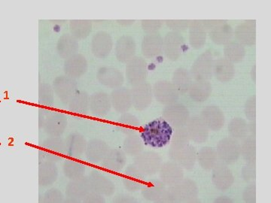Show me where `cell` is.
<instances>
[{
	"label": "cell",
	"instance_id": "cell-1",
	"mask_svg": "<svg viewBox=\"0 0 271 203\" xmlns=\"http://www.w3.org/2000/svg\"><path fill=\"white\" fill-rule=\"evenodd\" d=\"M188 140L186 129L180 128L175 134L170 151L172 159L185 169L192 168L197 159L195 149L189 144Z\"/></svg>",
	"mask_w": 271,
	"mask_h": 203
},
{
	"label": "cell",
	"instance_id": "cell-2",
	"mask_svg": "<svg viewBox=\"0 0 271 203\" xmlns=\"http://www.w3.org/2000/svg\"><path fill=\"white\" fill-rule=\"evenodd\" d=\"M173 134V127L167 120L157 119L149 122L143 127L141 138L146 145L161 148L170 142Z\"/></svg>",
	"mask_w": 271,
	"mask_h": 203
},
{
	"label": "cell",
	"instance_id": "cell-3",
	"mask_svg": "<svg viewBox=\"0 0 271 203\" xmlns=\"http://www.w3.org/2000/svg\"><path fill=\"white\" fill-rule=\"evenodd\" d=\"M213 57L210 51L200 54L191 66V77L195 81H208L212 76Z\"/></svg>",
	"mask_w": 271,
	"mask_h": 203
},
{
	"label": "cell",
	"instance_id": "cell-4",
	"mask_svg": "<svg viewBox=\"0 0 271 203\" xmlns=\"http://www.w3.org/2000/svg\"><path fill=\"white\" fill-rule=\"evenodd\" d=\"M184 38L179 33L170 32L163 39V51L167 58L176 61L185 51Z\"/></svg>",
	"mask_w": 271,
	"mask_h": 203
},
{
	"label": "cell",
	"instance_id": "cell-5",
	"mask_svg": "<svg viewBox=\"0 0 271 203\" xmlns=\"http://www.w3.org/2000/svg\"><path fill=\"white\" fill-rule=\"evenodd\" d=\"M163 116L171 126L180 129L188 123L190 112L185 105L173 103L164 108Z\"/></svg>",
	"mask_w": 271,
	"mask_h": 203
},
{
	"label": "cell",
	"instance_id": "cell-6",
	"mask_svg": "<svg viewBox=\"0 0 271 203\" xmlns=\"http://www.w3.org/2000/svg\"><path fill=\"white\" fill-rule=\"evenodd\" d=\"M216 153L223 163L232 164L240 156V146L233 138H224L218 142Z\"/></svg>",
	"mask_w": 271,
	"mask_h": 203
},
{
	"label": "cell",
	"instance_id": "cell-7",
	"mask_svg": "<svg viewBox=\"0 0 271 203\" xmlns=\"http://www.w3.org/2000/svg\"><path fill=\"white\" fill-rule=\"evenodd\" d=\"M152 93L157 101L164 105H171L179 99V93L177 89L173 83L167 81H157Z\"/></svg>",
	"mask_w": 271,
	"mask_h": 203
},
{
	"label": "cell",
	"instance_id": "cell-8",
	"mask_svg": "<svg viewBox=\"0 0 271 203\" xmlns=\"http://www.w3.org/2000/svg\"><path fill=\"white\" fill-rule=\"evenodd\" d=\"M200 118L208 129L218 131L224 124V114L218 106H207L201 111Z\"/></svg>",
	"mask_w": 271,
	"mask_h": 203
},
{
	"label": "cell",
	"instance_id": "cell-9",
	"mask_svg": "<svg viewBox=\"0 0 271 203\" xmlns=\"http://www.w3.org/2000/svg\"><path fill=\"white\" fill-rule=\"evenodd\" d=\"M188 138L197 144H203L209 137V131L201 118L194 116L187 123Z\"/></svg>",
	"mask_w": 271,
	"mask_h": 203
},
{
	"label": "cell",
	"instance_id": "cell-10",
	"mask_svg": "<svg viewBox=\"0 0 271 203\" xmlns=\"http://www.w3.org/2000/svg\"><path fill=\"white\" fill-rule=\"evenodd\" d=\"M234 31L226 21H221L218 25L209 30V37L212 42L218 45H226L232 42Z\"/></svg>",
	"mask_w": 271,
	"mask_h": 203
},
{
	"label": "cell",
	"instance_id": "cell-11",
	"mask_svg": "<svg viewBox=\"0 0 271 203\" xmlns=\"http://www.w3.org/2000/svg\"><path fill=\"white\" fill-rule=\"evenodd\" d=\"M234 33L238 42L241 45L252 46L256 42L255 21H247L239 24Z\"/></svg>",
	"mask_w": 271,
	"mask_h": 203
},
{
	"label": "cell",
	"instance_id": "cell-12",
	"mask_svg": "<svg viewBox=\"0 0 271 203\" xmlns=\"http://www.w3.org/2000/svg\"><path fill=\"white\" fill-rule=\"evenodd\" d=\"M212 169V180L217 188L224 190L233 184V174L227 165L224 163H217Z\"/></svg>",
	"mask_w": 271,
	"mask_h": 203
},
{
	"label": "cell",
	"instance_id": "cell-13",
	"mask_svg": "<svg viewBox=\"0 0 271 203\" xmlns=\"http://www.w3.org/2000/svg\"><path fill=\"white\" fill-rule=\"evenodd\" d=\"M234 75V66L225 58H219L214 61L212 75L220 82L226 83L231 81Z\"/></svg>",
	"mask_w": 271,
	"mask_h": 203
},
{
	"label": "cell",
	"instance_id": "cell-14",
	"mask_svg": "<svg viewBox=\"0 0 271 203\" xmlns=\"http://www.w3.org/2000/svg\"><path fill=\"white\" fill-rule=\"evenodd\" d=\"M188 27L190 45L194 49H201L206 42V30L201 21H191Z\"/></svg>",
	"mask_w": 271,
	"mask_h": 203
},
{
	"label": "cell",
	"instance_id": "cell-15",
	"mask_svg": "<svg viewBox=\"0 0 271 203\" xmlns=\"http://www.w3.org/2000/svg\"><path fill=\"white\" fill-rule=\"evenodd\" d=\"M160 175L163 181L167 184H176L179 183L183 177L182 168L176 162H165L161 167Z\"/></svg>",
	"mask_w": 271,
	"mask_h": 203
},
{
	"label": "cell",
	"instance_id": "cell-16",
	"mask_svg": "<svg viewBox=\"0 0 271 203\" xmlns=\"http://www.w3.org/2000/svg\"><path fill=\"white\" fill-rule=\"evenodd\" d=\"M163 51V38L158 33L148 34L143 39V53L148 58H153Z\"/></svg>",
	"mask_w": 271,
	"mask_h": 203
},
{
	"label": "cell",
	"instance_id": "cell-17",
	"mask_svg": "<svg viewBox=\"0 0 271 203\" xmlns=\"http://www.w3.org/2000/svg\"><path fill=\"white\" fill-rule=\"evenodd\" d=\"M212 91V87L209 81H196L192 83L188 94L194 102H203L207 100Z\"/></svg>",
	"mask_w": 271,
	"mask_h": 203
},
{
	"label": "cell",
	"instance_id": "cell-18",
	"mask_svg": "<svg viewBox=\"0 0 271 203\" xmlns=\"http://www.w3.org/2000/svg\"><path fill=\"white\" fill-rule=\"evenodd\" d=\"M152 89L149 84H142L134 90L133 99L138 109H145L152 103Z\"/></svg>",
	"mask_w": 271,
	"mask_h": 203
},
{
	"label": "cell",
	"instance_id": "cell-19",
	"mask_svg": "<svg viewBox=\"0 0 271 203\" xmlns=\"http://www.w3.org/2000/svg\"><path fill=\"white\" fill-rule=\"evenodd\" d=\"M192 79L190 71L185 68H179L173 73V84L179 93H185L192 84Z\"/></svg>",
	"mask_w": 271,
	"mask_h": 203
},
{
	"label": "cell",
	"instance_id": "cell-20",
	"mask_svg": "<svg viewBox=\"0 0 271 203\" xmlns=\"http://www.w3.org/2000/svg\"><path fill=\"white\" fill-rule=\"evenodd\" d=\"M136 45L133 39L128 36H123L117 42L116 52L119 60L122 62L129 60L135 54Z\"/></svg>",
	"mask_w": 271,
	"mask_h": 203
},
{
	"label": "cell",
	"instance_id": "cell-21",
	"mask_svg": "<svg viewBox=\"0 0 271 203\" xmlns=\"http://www.w3.org/2000/svg\"><path fill=\"white\" fill-rule=\"evenodd\" d=\"M128 76L129 80L133 83H141L146 79L147 67L144 60L137 58L131 62L128 66Z\"/></svg>",
	"mask_w": 271,
	"mask_h": 203
},
{
	"label": "cell",
	"instance_id": "cell-22",
	"mask_svg": "<svg viewBox=\"0 0 271 203\" xmlns=\"http://www.w3.org/2000/svg\"><path fill=\"white\" fill-rule=\"evenodd\" d=\"M224 54L226 60L233 64L240 63L245 58V47L238 42H231L224 47Z\"/></svg>",
	"mask_w": 271,
	"mask_h": 203
},
{
	"label": "cell",
	"instance_id": "cell-23",
	"mask_svg": "<svg viewBox=\"0 0 271 203\" xmlns=\"http://www.w3.org/2000/svg\"><path fill=\"white\" fill-rule=\"evenodd\" d=\"M197 159L202 168L206 170L212 169L218 163L216 150L211 147H204L198 152Z\"/></svg>",
	"mask_w": 271,
	"mask_h": 203
},
{
	"label": "cell",
	"instance_id": "cell-24",
	"mask_svg": "<svg viewBox=\"0 0 271 203\" xmlns=\"http://www.w3.org/2000/svg\"><path fill=\"white\" fill-rule=\"evenodd\" d=\"M248 132V124L244 119L235 117L228 125V133L233 139L245 138Z\"/></svg>",
	"mask_w": 271,
	"mask_h": 203
},
{
	"label": "cell",
	"instance_id": "cell-25",
	"mask_svg": "<svg viewBox=\"0 0 271 203\" xmlns=\"http://www.w3.org/2000/svg\"><path fill=\"white\" fill-rule=\"evenodd\" d=\"M197 193L195 184L191 180L179 182V184L173 189V195L176 199L187 200L192 198Z\"/></svg>",
	"mask_w": 271,
	"mask_h": 203
},
{
	"label": "cell",
	"instance_id": "cell-26",
	"mask_svg": "<svg viewBox=\"0 0 271 203\" xmlns=\"http://www.w3.org/2000/svg\"><path fill=\"white\" fill-rule=\"evenodd\" d=\"M112 102L117 111H126L131 105V96L129 91L120 90L114 92L112 93Z\"/></svg>",
	"mask_w": 271,
	"mask_h": 203
},
{
	"label": "cell",
	"instance_id": "cell-27",
	"mask_svg": "<svg viewBox=\"0 0 271 203\" xmlns=\"http://www.w3.org/2000/svg\"><path fill=\"white\" fill-rule=\"evenodd\" d=\"M143 169L147 171L148 174H155L161 168V160L158 153H145L143 156Z\"/></svg>",
	"mask_w": 271,
	"mask_h": 203
},
{
	"label": "cell",
	"instance_id": "cell-28",
	"mask_svg": "<svg viewBox=\"0 0 271 203\" xmlns=\"http://www.w3.org/2000/svg\"><path fill=\"white\" fill-rule=\"evenodd\" d=\"M101 78L103 84L109 87H117L123 82L121 74L116 69L111 68L103 69Z\"/></svg>",
	"mask_w": 271,
	"mask_h": 203
},
{
	"label": "cell",
	"instance_id": "cell-29",
	"mask_svg": "<svg viewBox=\"0 0 271 203\" xmlns=\"http://www.w3.org/2000/svg\"><path fill=\"white\" fill-rule=\"evenodd\" d=\"M255 138L254 136H249L245 138L240 147V154L248 162H254L255 159Z\"/></svg>",
	"mask_w": 271,
	"mask_h": 203
},
{
	"label": "cell",
	"instance_id": "cell-30",
	"mask_svg": "<svg viewBox=\"0 0 271 203\" xmlns=\"http://www.w3.org/2000/svg\"><path fill=\"white\" fill-rule=\"evenodd\" d=\"M244 112L245 117L250 121L254 122L256 117V97L255 96H251L247 99L244 105Z\"/></svg>",
	"mask_w": 271,
	"mask_h": 203
},
{
	"label": "cell",
	"instance_id": "cell-31",
	"mask_svg": "<svg viewBox=\"0 0 271 203\" xmlns=\"http://www.w3.org/2000/svg\"><path fill=\"white\" fill-rule=\"evenodd\" d=\"M165 22L167 27L173 30V32L179 33L186 30L189 27L191 21L188 20H167Z\"/></svg>",
	"mask_w": 271,
	"mask_h": 203
},
{
	"label": "cell",
	"instance_id": "cell-32",
	"mask_svg": "<svg viewBox=\"0 0 271 203\" xmlns=\"http://www.w3.org/2000/svg\"><path fill=\"white\" fill-rule=\"evenodd\" d=\"M163 26V21L160 20H147L143 21V28L149 34L158 33Z\"/></svg>",
	"mask_w": 271,
	"mask_h": 203
},
{
	"label": "cell",
	"instance_id": "cell-33",
	"mask_svg": "<svg viewBox=\"0 0 271 203\" xmlns=\"http://www.w3.org/2000/svg\"><path fill=\"white\" fill-rule=\"evenodd\" d=\"M242 176L245 180H253L255 176V165H254V162H248V165H245L243 168H242Z\"/></svg>",
	"mask_w": 271,
	"mask_h": 203
},
{
	"label": "cell",
	"instance_id": "cell-34",
	"mask_svg": "<svg viewBox=\"0 0 271 203\" xmlns=\"http://www.w3.org/2000/svg\"><path fill=\"white\" fill-rule=\"evenodd\" d=\"M244 199L246 203H255V189L254 186L246 188L244 192Z\"/></svg>",
	"mask_w": 271,
	"mask_h": 203
},
{
	"label": "cell",
	"instance_id": "cell-35",
	"mask_svg": "<svg viewBox=\"0 0 271 203\" xmlns=\"http://www.w3.org/2000/svg\"><path fill=\"white\" fill-rule=\"evenodd\" d=\"M158 203H176V198L173 195L170 196V195H167V196L160 198Z\"/></svg>",
	"mask_w": 271,
	"mask_h": 203
},
{
	"label": "cell",
	"instance_id": "cell-36",
	"mask_svg": "<svg viewBox=\"0 0 271 203\" xmlns=\"http://www.w3.org/2000/svg\"><path fill=\"white\" fill-rule=\"evenodd\" d=\"M215 203H233L230 198H225V197H221L215 200Z\"/></svg>",
	"mask_w": 271,
	"mask_h": 203
},
{
	"label": "cell",
	"instance_id": "cell-37",
	"mask_svg": "<svg viewBox=\"0 0 271 203\" xmlns=\"http://www.w3.org/2000/svg\"><path fill=\"white\" fill-rule=\"evenodd\" d=\"M256 67L255 66H253L252 69H251V79L253 80V81L255 82V78H256Z\"/></svg>",
	"mask_w": 271,
	"mask_h": 203
},
{
	"label": "cell",
	"instance_id": "cell-38",
	"mask_svg": "<svg viewBox=\"0 0 271 203\" xmlns=\"http://www.w3.org/2000/svg\"><path fill=\"white\" fill-rule=\"evenodd\" d=\"M189 203H199L198 201H191V202Z\"/></svg>",
	"mask_w": 271,
	"mask_h": 203
}]
</instances>
